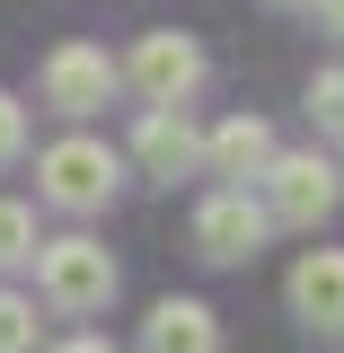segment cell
Instances as JSON below:
<instances>
[{
    "label": "cell",
    "instance_id": "obj_1",
    "mask_svg": "<svg viewBox=\"0 0 344 353\" xmlns=\"http://www.w3.org/2000/svg\"><path fill=\"white\" fill-rule=\"evenodd\" d=\"M115 185H124V159L106 150V141H88V132H62L53 150L36 159V194L53 203V212H106L115 203Z\"/></svg>",
    "mask_w": 344,
    "mask_h": 353
},
{
    "label": "cell",
    "instance_id": "obj_2",
    "mask_svg": "<svg viewBox=\"0 0 344 353\" xmlns=\"http://www.w3.org/2000/svg\"><path fill=\"white\" fill-rule=\"evenodd\" d=\"M36 292L62 309V318H88V309L115 301V256H106L88 230H71V239H44V248H36Z\"/></svg>",
    "mask_w": 344,
    "mask_h": 353
},
{
    "label": "cell",
    "instance_id": "obj_3",
    "mask_svg": "<svg viewBox=\"0 0 344 353\" xmlns=\"http://www.w3.org/2000/svg\"><path fill=\"white\" fill-rule=\"evenodd\" d=\"M256 185H265V221H283V230H318L336 212V194H344V176H336L327 150H274V168Z\"/></svg>",
    "mask_w": 344,
    "mask_h": 353
},
{
    "label": "cell",
    "instance_id": "obj_4",
    "mask_svg": "<svg viewBox=\"0 0 344 353\" xmlns=\"http://www.w3.org/2000/svg\"><path fill=\"white\" fill-rule=\"evenodd\" d=\"M150 106H185L194 88H203V44L194 36H176V27H150V36L132 44V62H115Z\"/></svg>",
    "mask_w": 344,
    "mask_h": 353
},
{
    "label": "cell",
    "instance_id": "obj_5",
    "mask_svg": "<svg viewBox=\"0 0 344 353\" xmlns=\"http://www.w3.org/2000/svg\"><path fill=\"white\" fill-rule=\"evenodd\" d=\"M265 230H274V221H265L256 194L221 185V194H203V203H194V256H203V265H247V256L265 248Z\"/></svg>",
    "mask_w": 344,
    "mask_h": 353
},
{
    "label": "cell",
    "instance_id": "obj_6",
    "mask_svg": "<svg viewBox=\"0 0 344 353\" xmlns=\"http://www.w3.org/2000/svg\"><path fill=\"white\" fill-rule=\"evenodd\" d=\"M115 88H124V71L106 62V44H53V53H44V106L71 115V124L97 115Z\"/></svg>",
    "mask_w": 344,
    "mask_h": 353
},
{
    "label": "cell",
    "instance_id": "obj_7",
    "mask_svg": "<svg viewBox=\"0 0 344 353\" xmlns=\"http://www.w3.org/2000/svg\"><path fill=\"white\" fill-rule=\"evenodd\" d=\"M132 168L159 176V185L194 176V168H203V132H194V115H185V106H141V124H132Z\"/></svg>",
    "mask_w": 344,
    "mask_h": 353
},
{
    "label": "cell",
    "instance_id": "obj_8",
    "mask_svg": "<svg viewBox=\"0 0 344 353\" xmlns=\"http://www.w3.org/2000/svg\"><path fill=\"white\" fill-rule=\"evenodd\" d=\"M203 168L230 176V185L247 194V176L274 168V124H265V115H230L221 132H203Z\"/></svg>",
    "mask_w": 344,
    "mask_h": 353
},
{
    "label": "cell",
    "instance_id": "obj_9",
    "mask_svg": "<svg viewBox=\"0 0 344 353\" xmlns=\"http://www.w3.org/2000/svg\"><path fill=\"white\" fill-rule=\"evenodd\" d=\"M292 309L318 336H344V248H309L292 265Z\"/></svg>",
    "mask_w": 344,
    "mask_h": 353
},
{
    "label": "cell",
    "instance_id": "obj_10",
    "mask_svg": "<svg viewBox=\"0 0 344 353\" xmlns=\"http://www.w3.org/2000/svg\"><path fill=\"white\" fill-rule=\"evenodd\" d=\"M141 353H221V318L203 301H159L141 318Z\"/></svg>",
    "mask_w": 344,
    "mask_h": 353
},
{
    "label": "cell",
    "instance_id": "obj_11",
    "mask_svg": "<svg viewBox=\"0 0 344 353\" xmlns=\"http://www.w3.org/2000/svg\"><path fill=\"white\" fill-rule=\"evenodd\" d=\"M36 203H9L0 194V265H36Z\"/></svg>",
    "mask_w": 344,
    "mask_h": 353
},
{
    "label": "cell",
    "instance_id": "obj_12",
    "mask_svg": "<svg viewBox=\"0 0 344 353\" xmlns=\"http://www.w3.org/2000/svg\"><path fill=\"white\" fill-rule=\"evenodd\" d=\"M44 345V318L27 292H0V353H36Z\"/></svg>",
    "mask_w": 344,
    "mask_h": 353
},
{
    "label": "cell",
    "instance_id": "obj_13",
    "mask_svg": "<svg viewBox=\"0 0 344 353\" xmlns=\"http://www.w3.org/2000/svg\"><path fill=\"white\" fill-rule=\"evenodd\" d=\"M309 124L344 132V71H309Z\"/></svg>",
    "mask_w": 344,
    "mask_h": 353
},
{
    "label": "cell",
    "instance_id": "obj_14",
    "mask_svg": "<svg viewBox=\"0 0 344 353\" xmlns=\"http://www.w3.org/2000/svg\"><path fill=\"white\" fill-rule=\"evenodd\" d=\"M18 150H27V106H18V97H0V168H9Z\"/></svg>",
    "mask_w": 344,
    "mask_h": 353
},
{
    "label": "cell",
    "instance_id": "obj_15",
    "mask_svg": "<svg viewBox=\"0 0 344 353\" xmlns=\"http://www.w3.org/2000/svg\"><path fill=\"white\" fill-rule=\"evenodd\" d=\"M53 353H115L106 336H71V345H53Z\"/></svg>",
    "mask_w": 344,
    "mask_h": 353
},
{
    "label": "cell",
    "instance_id": "obj_16",
    "mask_svg": "<svg viewBox=\"0 0 344 353\" xmlns=\"http://www.w3.org/2000/svg\"><path fill=\"white\" fill-rule=\"evenodd\" d=\"M318 18H327V27H336V36H344V0H318Z\"/></svg>",
    "mask_w": 344,
    "mask_h": 353
},
{
    "label": "cell",
    "instance_id": "obj_17",
    "mask_svg": "<svg viewBox=\"0 0 344 353\" xmlns=\"http://www.w3.org/2000/svg\"><path fill=\"white\" fill-rule=\"evenodd\" d=\"M274 9H318V0H274Z\"/></svg>",
    "mask_w": 344,
    "mask_h": 353
}]
</instances>
